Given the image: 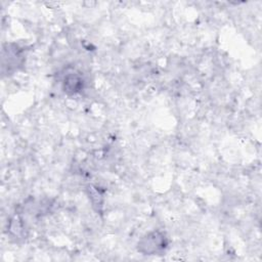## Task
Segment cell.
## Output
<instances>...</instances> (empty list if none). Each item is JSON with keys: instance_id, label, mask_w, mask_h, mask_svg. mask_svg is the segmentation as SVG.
<instances>
[{"instance_id": "cell-1", "label": "cell", "mask_w": 262, "mask_h": 262, "mask_svg": "<svg viewBox=\"0 0 262 262\" xmlns=\"http://www.w3.org/2000/svg\"><path fill=\"white\" fill-rule=\"evenodd\" d=\"M166 247L165 236L160 234L159 232H154L146 237H144L139 243V250L143 253H147L149 255L158 253Z\"/></svg>"}]
</instances>
